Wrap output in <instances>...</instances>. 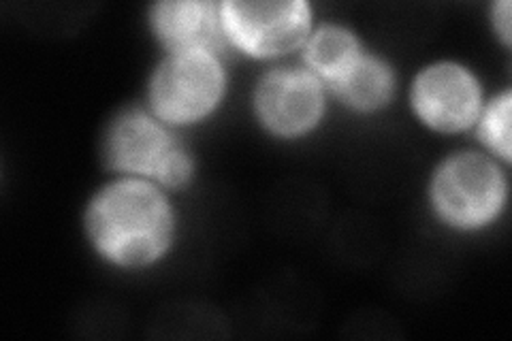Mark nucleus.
Returning a JSON list of instances; mask_svg holds the SVG:
<instances>
[{"instance_id":"nucleus-3","label":"nucleus","mask_w":512,"mask_h":341,"mask_svg":"<svg viewBox=\"0 0 512 341\" xmlns=\"http://www.w3.org/2000/svg\"><path fill=\"white\" fill-rule=\"evenodd\" d=\"M231 37L252 54H284L306 37L310 11L303 3H227Z\"/></svg>"},{"instance_id":"nucleus-7","label":"nucleus","mask_w":512,"mask_h":341,"mask_svg":"<svg viewBox=\"0 0 512 341\" xmlns=\"http://www.w3.org/2000/svg\"><path fill=\"white\" fill-rule=\"evenodd\" d=\"M259 107L274 131L295 135L306 131L318 118L320 92L308 75L280 71L263 84L259 92Z\"/></svg>"},{"instance_id":"nucleus-8","label":"nucleus","mask_w":512,"mask_h":341,"mask_svg":"<svg viewBox=\"0 0 512 341\" xmlns=\"http://www.w3.org/2000/svg\"><path fill=\"white\" fill-rule=\"evenodd\" d=\"M158 35L180 52H197L216 37V18L205 3H165L154 11Z\"/></svg>"},{"instance_id":"nucleus-4","label":"nucleus","mask_w":512,"mask_h":341,"mask_svg":"<svg viewBox=\"0 0 512 341\" xmlns=\"http://www.w3.org/2000/svg\"><path fill=\"white\" fill-rule=\"evenodd\" d=\"M222 90L218 64L205 54L171 58L154 79L156 109L169 120H195L210 111Z\"/></svg>"},{"instance_id":"nucleus-1","label":"nucleus","mask_w":512,"mask_h":341,"mask_svg":"<svg viewBox=\"0 0 512 341\" xmlns=\"http://www.w3.org/2000/svg\"><path fill=\"white\" fill-rule=\"evenodd\" d=\"M90 224L103 252L124 265L148 263L167 246V205L143 184H120L103 192L92 207Z\"/></svg>"},{"instance_id":"nucleus-6","label":"nucleus","mask_w":512,"mask_h":341,"mask_svg":"<svg viewBox=\"0 0 512 341\" xmlns=\"http://www.w3.org/2000/svg\"><path fill=\"white\" fill-rule=\"evenodd\" d=\"M414 99L421 116L446 131L466 126L478 107V92L472 77L451 64H440L423 73L416 84Z\"/></svg>"},{"instance_id":"nucleus-2","label":"nucleus","mask_w":512,"mask_h":341,"mask_svg":"<svg viewBox=\"0 0 512 341\" xmlns=\"http://www.w3.org/2000/svg\"><path fill=\"white\" fill-rule=\"evenodd\" d=\"M107 156L118 169L156 173L167 184H180L188 175L184 150L141 113L124 116L111 128Z\"/></svg>"},{"instance_id":"nucleus-9","label":"nucleus","mask_w":512,"mask_h":341,"mask_svg":"<svg viewBox=\"0 0 512 341\" xmlns=\"http://www.w3.org/2000/svg\"><path fill=\"white\" fill-rule=\"evenodd\" d=\"M338 81L344 99L363 109L380 105L391 90L387 69L374 60H357Z\"/></svg>"},{"instance_id":"nucleus-10","label":"nucleus","mask_w":512,"mask_h":341,"mask_svg":"<svg viewBox=\"0 0 512 341\" xmlns=\"http://www.w3.org/2000/svg\"><path fill=\"white\" fill-rule=\"evenodd\" d=\"M310 62L327 77H342L357 62V43L340 28H327L310 43Z\"/></svg>"},{"instance_id":"nucleus-5","label":"nucleus","mask_w":512,"mask_h":341,"mask_svg":"<svg viewBox=\"0 0 512 341\" xmlns=\"http://www.w3.org/2000/svg\"><path fill=\"white\" fill-rule=\"evenodd\" d=\"M436 201L448 220L461 224L483 222L502 201L500 173L485 158H455L438 177Z\"/></svg>"},{"instance_id":"nucleus-11","label":"nucleus","mask_w":512,"mask_h":341,"mask_svg":"<svg viewBox=\"0 0 512 341\" xmlns=\"http://www.w3.org/2000/svg\"><path fill=\"white\" fill-rule=\"evenodd\" d=\"M508 116H510V105H508V96H504L502 101L493 105L483 124V135L491 141L493 148H498L504 156L508 154Z\"/></svg>"}]
</instances>
